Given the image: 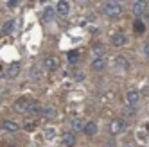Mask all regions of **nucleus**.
<instances>
[{
  "mask_svg": "<svg viewBox=\"0 0 149 147\" xmlns=\"http://www.w3.org/2000/svg\"><path fill=\"white\" fill-rule=\"evenodd\" d=\"M111 43H113L115 47H122V45L126 43V36H124V34H113V36H111Z\"/></svg>",
  "mask_w": 149,
  "mask_h": 147,
  "instance_id": "obj_13",
  "label": "nucleus"
},
{
  "mask_svg": "<svg viewBox=\"0 0 149 147\" xmlns=\"http://www.w3.org/2000/svg\"><path fill=\"white\" fill-rule=\"evenodd\" d=\"M54 136H56V131L52 129V128H47V129H45V138H47V140H52Z\"/></svg>",
  "mask_w": 149,
  "mask_h": 147,
  "instance_id": "obj_23",
  "label": "nucleus"
},
{
  "mask_svg": "<svg viewBox=\"0 0 149 147\" xmlns=\"http://www.w3.org/2000/svg\"><path fill=\"white\" fill-rule=\"evenodd\" d=\"M92 52H93V54L97 56V58H102V54L106 52V49H104V45L97 43V45H93V47H92Z\"/></svg>",
  "mask_w": 149,
  "mask_h": 147,
  "instance_id": "obj_18",
  "label": "nucleus"
},
{
  "mask_svg": "<svg viewBox=\"0 0 149 147\" xmlns=\"http://www.w3.org/2000/svg\"><path fill=\"white\" fill-rule=\"evenodd\" d=\"M41 115H43L45 119H54V117H56V110L50 108V106H47V108L41 110Z\"/></svg>",
  "mask_w": 149,
  "mask_h": 147,
  "instance_id": "obj_17",
  "label": "nucleus"
},
{
  "mask_svg": "<svg viewBox=\"0 0 149 147\" xmlns=\"http://www.w3.org/2000/svg\"><path fill=\"white\" fill-rule=\"evenodd\" d=\"M131 11H133V15L135 16H140V15H144L146 11H147V2H133V6H131Z\"/></svg>",
  "mask_w": 149,
  "mask_h": 147,
  "instance_id": "obj_4",
  "label": "nucleus"
},
{
  "mask_svg": "<svg viewBox=\"0 0 149 147\" xmlns=\"http://www.w3.org/2000/svg\"><path fill=\"white\" fill-rule=\"evenodd\" d=\"M135 31H136V33H144V31H146V25H144V22H140V20H136V22H135Z\"/></svg>",
  "mask_w": 149,
  "mask_h": 147,
  "instance_id": "obj_22",
  "label": "nucleus"
},
{
  "mask_svg": "<svg viewBox=\"0 0 149 147\" xmlns=\"http://www.w3.org/2000/svg\"><path fill=\"white\" fill-rule=\"evenodd\" d=\"M79 59V52H68V61L70 63H76Z\"/></svg>",
  "mask_w": 149,
  "mask_h": 147,
  "instance_id": "obj_24",
  "label": "nucleus"
},
{
  "mask_svg": "<svg viewBox=\"0 0 149 147\" xmlns=\"http://www.w3.org/2000/svg\"><path fill=\"white\" fill-rule=\"evenodd\" d=\"M13 108H15L16 113H25V111H29V108H31V102H29L27 99H18V101L13 104Z\"/></svg>",
  "mask_w": 149,
  "mask_h": 147,
  "instance_id": "obj_3",
  "label": "nucleus"
},
{
  "mask_svg": "<svg viewBox=\"0 0 149 147\" xmlns=\"http://www.w3.org/2000/svg\"><path fill=\"white\" fill-rule=\"evenodd\" d=\"M72 129L77 131V133H79V131H84V122H83L81 119H74V120H72Z\"/></svg>",
  "mask_w": 149,
  "mask_h": 147,
  "instance_id": "obj_16",
  "label": "nucleus"
},
{
  "mask_svg": "<svg viewBox=\"0 0 149 147\" xmlns=\"http://www.w3.org/2000/svg\"><path fill=\"white\" fill-rule=\"evenodd\" d=\"M126 102L130 104V106H135V104L138 102V92L136 90H130L126 93Z\"/></svg>",
  "mask_w": 149,
  "mask_h": 147,
  "instance_id": "obj_10",
  "label": "nucleus"
},
{
  "mask_svg": "<svg viewBox=\"0 0 149 147\" xmlns=\"http://www.w3.org/2000/svg\"><path fill=\"white\" fill-rule=\"evenodd\" d=\"M95 133H97V124L95 122H86L84 124V135L86 136H93Z\"/></svg>",
  "mask_w": 149,
  "mask_h": 147,
  "instance_id": "obj_12",
  "label": "nucleus"
},
{
  "mask_svg": "<svg viewBox=\"0 0 149 147\" xmlns=\"http://www.w3.org/2000/svg\"><path fill=\"white\" fill-rule=\"evenodd\" d=\"M7 6H9V7H16L18 2H16V0H11V2H7Z\"/></svg>",
  "mask_w": 149,
  "mask_h": 147,
  "instance_id": "obj_28",
  "label": "nucleus"
},
{
  "mask_svg": "<svg viewBox=\"0 0 149 147\" xmlns=\"http://www.w3.org/2000/svg\"><path fill=\"white\" fill-rule=\"evenodd\" d=\"M41 110H43V108H40L38 104H31V108H29V111L33 115H41Z\"/></svg>",
  "mask_w": 149,
  "mask_h": 147,
  "instance_id": "obj_21",
  "label": "nucleus"
},
{
  "mask_svg": "<svg viewBox=\"0 0 149 147\" xmlns=\"http://www.w3.org/2000/svg\"><path fill=\"white\" fill-rule=\"evenodd\" d=\"M33 124H34L33 120H27V122H25V129H29V131H31V129H33V128H34V126H33Z\"/></svg>",
  "mask_w": 149,
  "mask_h": 147,
  "instance_id": "obj_25",
  "label": "nucleus"
},
{
  "mask_svg": "<svg viewBox=\"0 0 149 147\" xmlns=\"http://www.w3.org/2000/svg\"><path fill=\"white\" fill-rule=\"evenodd\" d=\"M56 11L61 15V16H67L70 13V2H67V0H59L58 6H56Z\"/></svg>",
  "mask_w": 149,
  "mask_h": 147,
  "instance_id": "obj_6",
  "label": "nucleus"
},
{
  "mask_svg": "<svg viewBox=\"0 0 149 147\" xmlns=\"http://www.w3.org/2000/svg\"><path fill=\"white\" fill-rule=\"evenodd\" d=\"M18 74H20V65H18V63H13V65H9L7 70H6V76H7L9 79H15Z\"/></svg>",
  "mask_w": 149,
  "mask_h": 147,
  "instance_id": "obj_7",
  "label": "nucleus"
},
{
  "mask_svg": "<svg viewBox=\"0 0 149 147\" xmlns=\"http://www.w3.org/2000/svg\"><path fill=\"white\" fill-rule=\"evenodd\" d=\"M43 67H45L47 70H50V72H52V70H56V68L59 67V59H58L56 56H49V58L43 61Z\"/></svg>",
  "mask_w": 149,
  "mask_h": 147,
  "instance_id": "obj_5",
  "label": "nucleus"
},
{
  "mask_svg": "<svg viewBox=\"0 0 149 147\" xmlns=\"http://www.w3.org/2000/svg\"><path fill=\"white\" fill-rule=\"evenodd\" d=\"M124 129H126V122H124V120H120V119L111 120V124H110V131H111L113 135H120Z\"/></svg>",
  "mask_w": 149,
  "mask_h": 147,
  "instance_id": "obj_2",
  "label": "nucleus"
},
{
  "mask_svg": "<svg viewBox=\"0 0 149 147\" xmlns=\"http://www.w3.org/2000/svg\"><path fill=\"white\" fill-rule=\"evenodd\" d=\"M115 67L120 68V70H127V61H126V58L117 56V58H115Z\"/></svg>",
  "mask_w": 149,
  "mask_h": 147,
  "instance_id": "obj_14",
  "label": "nucleus"
},
{
  "mask_svg": "<svg viewBox=\"0 0 149 147\" xmlns=\"http://www.w3.org/2000/svg\"><path fill=\"white\" fill-rule=\"evenodd\" d=\"M0 124H2V129L11 131V133H15V131H18V129H20V126H18L15 120H2Z\"/></svg>",
  "mask_w": 149,
  "mask_h": 147,
  "instance_id": "obj_8",
  "label": "nucleus"
},
{
  "mask_svg": "<svg viewBox=\"0 0 149 147\" xmlns=\"http://www.w3.org/2000/svg\"><path fill=\"white\" fill-rule=\"evenodd\" d=\"M83 79H84V74H83V72L76 74V81H83Z\"/></svg>",
  "mask_w": 149,
  "mask_h": 147,
  "instance_id": "obj_26",
  "label": "nucleus"
},
{
  "mask_svg": "<svg viewBox=\"0 0 149 147\" xmlns=\"http://www.w3.org/2000/svg\"><path fill=\"white\" fill-rule=\"evenodd\" d=\"M31 77H34L36 81H41V77H43V74H41V70H40L38 67H34V68H31Z\"/></svg>",
  "mask_w": 149,
  "mask_h": 147,
  "instance_id": "obj_20",
  "label": "nucleus"
},
{
  "mask_svg": "<svg viewBox=\"0 0 149 147\" xmlns=\"http://www.w3.org/2000/svg\"><path fill=\"white\" fill-rule=\"evenodd\" d=\"M102 13L108 18H117L122 15V4L119 2H104L102 4Z\"/></svg>",
  "mask_w": 149,
  "mask_h": 147,
  "instance_id": "obj_1",
  "label": "nucleus"
},
{
  "mask_svg": "<svg viewBox=\"0 0 149 147\" xmlns=\"http://www.w3.org/2000/svg\"><path fill=\"white\" fill-rule=\"evenodd\" d=\"M61 144L65 145V147H72L74 144H76V136H74L72 133H63V136H61Z\"/></svg>",
  "mask_w": 149,
  "mask_h": 147,
  "instance_id": "obj_9",
  "label": "nucleus"
},
{
  "mask_svg": "<svg viewBox=\"0 0 149 147\" xmlns=\"http://www.w3.org/2000/svg\"><path fill=\"white\" fill-rule=\"evenodd\" d=\"M15 25H16V22H15V20H7V22L4 24V27H2V33H4V34H9V33H13Z\"/></svg>",
  "mask_w": 149,
  "mask_h": 147,
  "instance_id": "obj_15",
  "label": "nucleus"
},
{
  "mask_svg": "<svg viewBox=\"0 0 149 147\" xmlns=\"http://www.w3.org/2000/svg\"><path fill=\"white\" fill-rule=\"evenodd\" d=\"M54 15H56V7H45V11H43V18L45 20H52L54 18Z\"/></svg>",
  "mask_w": 149,
  "mask_h": 147,
  "instance_id": "obj_19",
  "label": "nucleus"
},
{
  "mask_svg": "<svg viewBox=\"0 0 149 147\" xmlns=\"http://www.w3.org/2000/svg\"><path fill=\"white\" fill-rule=\"evenodd\" d=\"M144 54L149 58V43H146V45H144Z\"/></svg>",
  "mask_w": 149,
  "mask_h": 147,
  "instance_id": "obj_27",
  "label": "nucleus"
},
{
  "mask_svg": "<svg viewBox=\"0 0 149 147\" xmlns=\"http://www.w3.org/2000/svg\"><path fill=\"white\" fill-rule=\"evenodd\" d=\"M104 67H106V59L104 58H97V59L92 61V70H95V72H101Z\"/></svg>",
  "mask_w": 149,
  "mask_h": 147,
  "instance_id": "obj_11",
  "label": "nucleus"
}]
</instances>
